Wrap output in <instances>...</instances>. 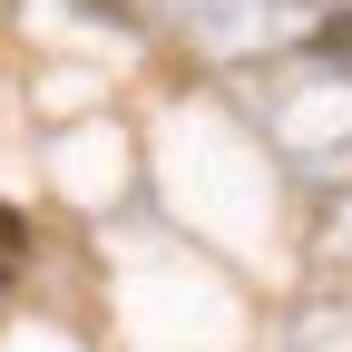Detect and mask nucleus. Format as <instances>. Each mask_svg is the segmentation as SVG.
I'll return each mask as SVG.
<instances>
[{"label": "nucleus", "instance_id": "f03ea898", "mask_svg": "<svg viewBox=\"0 0 352 352\" xmlns=\"http://www.w3.org/2000/svg\"><path fill=\"white\" fill-rule=\"evenodd\" d=\"M314 50H323V59H352V10H333V20L314 30Z\"/></svg>", "mask_w": 352, "mask_h": 352}, {"label": "nucleus", "instance_id": "f257e3e1", "mask_svg": "<svg viewBox=\"0 0 352 352\" xmlns=\"http://www.w3.org/2000/svg\"><path fill=\"white\" fill-rule=\"evenodd\" d=\"M20 264H30V215H20V206H0V284L20 274Z\"/></svg>", "mask_w": 352, "mask_h": 352}]
</instances>
